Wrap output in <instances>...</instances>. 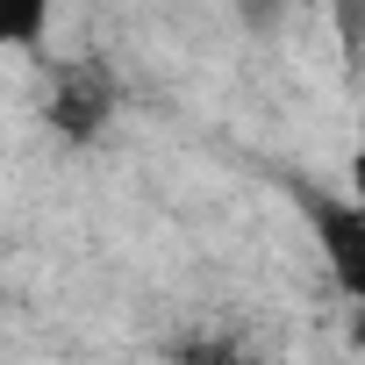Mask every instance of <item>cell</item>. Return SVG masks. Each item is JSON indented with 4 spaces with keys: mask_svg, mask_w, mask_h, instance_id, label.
Listing matches in <instances>:
<instances>
[{
    "mask_svg": "<svg viewBox=\"0 0 365 365\" xmlns=\"http://www.w3.org/2000/svg\"><path fill=\"white\" fill-rule=\"evenodd\" d=\"M115 108H122V86H115V72L101 65V58H65L58 65V79H51V129L65 136V143H93L108 122H115Z\"/></svg>",
    "mask_w": 365,
    "mask_h": 365,
    "instance_id": "6da1fadb",
    "label": "cell"
},
{
    "mask_svg": "<svg viewBox=\"0 0 365 365\" xmlns=\"http://www.w3.org/2000/svg\"><path fill=\"white\" fill-rule=\"evenodd\" d=\"M301 208H308V230H315V251H322L336 294L351 308H365V208L336 201V194H315V187H301Z\"/></svg>",
    "mask_w": 365,
    "mask_h": 365,
    "instance_id": "7a4b0ae2",
    "label": "cell"
},
{
    "mask_svg": "<svg viewBox=\"0 0 365 365\" xmlns=\"http://www.w3.org/2000/svg\"><path fill=\"white\" fill-rule=\"evenodd\" d=\"M172 365H251L237 336H179L172 344Z\"/></svg>",
    "mask_w": 365,
    "mask_h": 365,
    "instance_id": "3957f363",
    "label": "cell"
},
{
    "mask_svg": "<svg viewBox=\"0 0 365 365\" xmlns=\"http://www.w3.org/2000/svg\"><path fill=\"white\" fill-rule=\"evenodd\" d=\"M351 194H358V208H365V150H351Z\"/></svg>",
    "mask_w": 365,
    "mask_h": 365,
    "instance_id": "277c9868",
    "label": "cell"
},
{
    "mask_svg": "<svg viewBox=\"0 0 365 365\" xmlns=\"http://www.w3.org/2000/svg\"><path fill=\"white\" fill-rule=\"evenodd\" d=\"M351 351H365V308H351Z\"/></svg>",
    "mask_w": 365,
    "mask_h": 365,
    "instance_id": "5b68a950",
    "label": "cell"
}]
</instances>
